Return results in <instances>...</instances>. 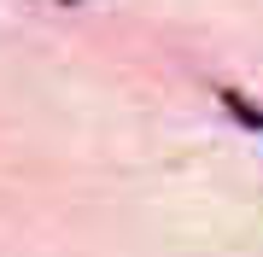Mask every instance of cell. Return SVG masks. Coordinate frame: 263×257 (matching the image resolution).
I'll list each match as a JSON object with an SVG mask.
<instances>
[{"label": "cell", "instance_id": "obj_1", "mask_svg": "<svg viewBox=\"0 0 263 257\" xmlns=\"http://www.w3.org/2000/svg\"><path fill=\"white\" fill-rule=\"evenodd\" d=\"M70 6H76V0H70Z\"/></svg>", "mask_w": 263, "mask_h": 257}]
</instances>
